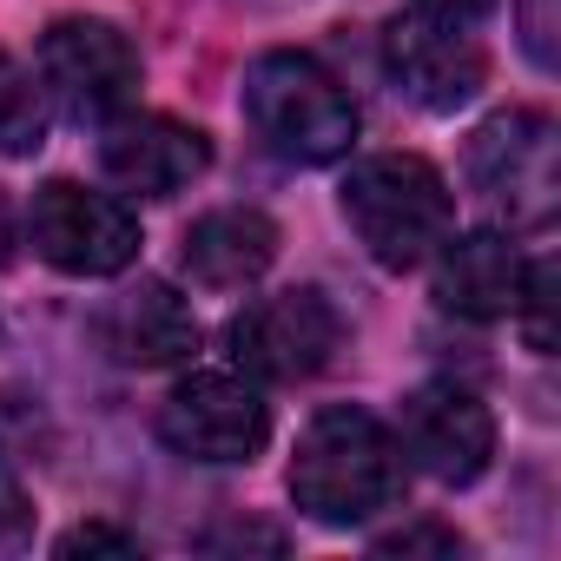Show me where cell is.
Returning <instances> with one entry per match:
<instances>
[{
  "label": "cell",
  "mask_w": 561,
  "mask_h": 561,
  "mask_svg": "<svg viewBox=\"0 0 561 561\" xmlns=\"http://www.w3.org/2000/svg\"><path fill=\"white\" fill-rule=\"evenodd\" d=\"M27 541H34V502H27L8 449H0V554H21Z\"/></svg>",
  "instance_id": "18"
},
{
  "label": "cell",
  "mask_w": 561,
  "mask_h": 561,
  "mask_svg": "<svg viewBox=\"0 0 561 561\" xmlns=\"http://www.w3.org/2000/svg\"><path fill=\"white\" fill-rule=\"evenodd\" d=\"M47 146V93L41 73L0 47V159H34Z\"/></svg>",
  "instance_id": "15"
},
{
  "label": "cell",
  "mask_w": 561,
  "mask_h": 561,
  "mask_svg": "<svg viewBox=\"0 0 561 561\" xmlns=\"http://www.w3.org/2000/svg\"><path fill=\"white\" fill-rule=\"evenodd\" d=\"M462 179L508 231H541L561 205V133H554V119L541 106L489 113L462 146Z\"/></svg>",
  "instance_id": "4"
},
{
  "label": "cell",
  "mask_w": 561,
  "mask_h": 561,
  "mask_svg": "<svg viewBox=\"0 0 561 561\" xmlns=\"http://www.w3.org/2000/svg\"><path fill=\"white\" fill-rule=\"evenodd\" d=\"M383 73L416 113L443 119V113H462L489 87V54H482L476 27H456V21H436L423 8H403L383 27Z\"/></svg>",
  "instance_id": "9"
},
{
  "label": "cell",
  "mask_w": 561,
  "mask_h": 561,
  "mask_svg": "<svg viewBox=\"0 0 561 561\" xmlns=\"http://www.w3.org/2000/svg\"><path fill=\"white\" fill-rule=\"evenodd\" d=\"M34 73H41V93L73 119V126H106L119 113H133L139 100V47L100 21V14H67L41 34L34 47Z\"/></svg>",
  "instance_id": "6"
},
{
  "label": "cell",
  "mask_w": 561,
  "mask_h": 561,
  "mask_svg": "<svg viewBox=\"0 0 561 561\" xmlns=\"http://www.w3.org/2000/svg\"><path fill=\"white\" fill-rule=\"evenodd\" d=\"M344 337H351L344 331V311L318 285H291V291L251 298L225 324L231 370H244L251 383H311L318 370L337 364Z\"/></svg>",
  "instance_id": "5"
},
{
  "label": "cell",
  "mask_w": 561,
  "mask_h": 561,
  "mask_svg": "<svg viewBox=\"0 0 561 561\" xmlns=\"http://www.w3.org/2000/svg\"><path fill=\"white\" fill-rule=\"evenodd\" d=\"M436 305L449 318H469V324H502L515 318L522 305V285H528V257L508 231H449L436 244Z\"/></svg>",
  "instance_id": "12"
},
{
  "label": "cell",
  "mask_w": 561,
  "mask_h": 561,
  "mask_svg": "<svg viewBox=\"0 0 561 561\" xmlns=\"http://www.w3.org/2000/svg\"><path fill=\"white\" fill-rule=\"evenodd\" d=\"M469 541L449 528V522H403V528H390V535H377V554H443V561H456Z\"/></svg>",
  "instance_id": "17"
},
{
  "label": "cell",
  "mask_w": 561,
  "mask_h": 561,
  "mask_svg": "<svg viewBox=\"0 0 561 561\" xmlns=\"http://www.w3.org/2000/svg\"><path fill=\"white\" fill-rule=\"evenodd\" d=\"M27 244L60 277H119L139 257V211L100 185L47 179L27 205Z\"/></svg>",
  "instance_id": "7"
},
{
  "label": "cell",
  "mask_w": 561,
  "mask_h": 561,
  "mask_svg": "<svg viewBox=\"0 0 561 561\" xmlns=\"http://www.w3.org/2000/svg\"><path fill=\"white\" fill-rule=\"evenodd\" d=\"M410 8H423V14H436V21H456V27H482L502 0H410Z\"/></svg>",
  "instance_id": "20"
},
{
  "label": "cell",
  "mask_w": 561,
  "mask_h": 561,
  "mask_svg": "<svg viewBox=\"0 0 561 561\" xmlns=\"http://www.w3.org/2000/svg\"><path fill=\"white\" fill-rule=\"evenodd\" d=\"M106 351L133 370H172L198 351V318L165 277H139L106 305Z\"/></svg>",
  "instance_id": "14"
},
{
  "label": "cell",
  "mask_w": 561,
  "mask_h": 561,
  "mask_svg": "<svg viewBox=\"0 0 561 561\" xmlns=\"http://www.w3.org/2000/svg\"><path fill=\"white\" fill-rule=\"evenodd\" d=\"M337 211L383 271H416L456 231V192L423 152H364L337 185Z\"/></svg>",
  "instance_id": "2"
},
{
  "label": "cell",
  "mask_w": 561,
  "mask_h": 561,
  "mask_svg": "<svg viewBox=\"0 0 561 561\" xmlns=\"http://www.w3.org/2000/svg\"><path fill=\"white\" fill-rule=\"evenodd\" d=\"M159 443L185 462H251L271 443V403L244 370H192L159 403Z\"/></svg>",
  "instance_id": "8"
},
{
  "label": "cell",
  "mask_w": 561,
  "mask_h": 561,
  "mask_svg": "<svg viewBox=\"0 0 561 561\" xmlns=\"http://www.w3.org/2000/svg\"><path fill=\"white\" fill-rule=\"evenodd\" d=\"M54 554L60 561H73V554H139V535L133 528H113V522H73L54 541Z\"/></svg>",
  "instance_id": "19"
},
{
  "label": "cell",
  "mask_w": 561,
  "mask_h": 561,
  "mask_svg": "<svg viewBox=\"0 0 561 561\" xmlns=\"http://www.w3.org/2000/svg\"><path fill=\"white\" fill-rule=\"evenodd\" d=\"M100 165L119 192L172 198L211 172V139H205V126H185L172 113H119L100 133Z\"/></svg>",
  "instance_id": "11"
},
{
  "label": "cell",
  "mask_w": 561,
  "mask_h": 561,
  "mask_svg": "<svg viewBox=\"0 0 561 561\" xmlns=\"http://www.w3.org/2000/svg\"><path fill=\"white\" fill-rule=\"evenodd\" d=\"M238 106H244L251 133L264 139V152L291 159V165H337L357 146V100H351V87L324 60H311L298 47L257 54L244 67Z\"/></svg>",
  "instance_id": "3"
},
{
  "label": "cell",
  "mask_w": 561,
  "mask_h": 561,
  "mask_svg": "<svg viewBox=\"0 0 561 561\" xmlns=\"http://www.w3.org/2000/svg\"><path fill=\"white\" fill-rule=\"evenodd\" d=\"M397 449L410 469H423L443 489H469L495 462V416L462 383H423L397 410Z\"/></svg>",
  "instance_id": "10"
},
{
  "label": "cell",
  "mask_w": 561,
  "mask_h": 561,
  "mask_svg": "<svg viewBox=\"0 0 561 561\" xmlns=\"http://www.w3.org/2000/svg\"><path fill=\"white\" fill-rule=\"evenodd\" d=\"M515 34H522V54L541 67V73H554V60H561V0H515Z\"/></svg>",
  "instance_id": "16"
},
{
  "label": "cell",
  "mask_w": 561,
  "mask_h": 561,
  "mask_svg": "<svg viewBox=\"0 0 561 561\" xmlns=\"http://www.w3.org/2000/svg\"><path fill=\"white\" fill-rule=\"evenodd\" d=\"M410 489V462L397 430L357 403H324L291 449V502L324 528H364L370 515L397 508Z\"/></svg>",
  "instance_id": "1"
},
{
  "label": "cell",
  "mask_w": 561,
  "mask_h": 561,
  "mask_svg": "<svg viewBox=\"0 0 561 561\" xmlns=\"http://www.w3.org/2000/svg\"><path fill=\"white\" fill-rule=\"evenodd\" d=\"M277 244H285V238H277L271 211H257V205H218V211H205V218L185 225L179 264H185L192 285H205V291H244V285H257V277L277 264Z\"/></svg>",
  "instance_id": "13"
}]
</instances>
